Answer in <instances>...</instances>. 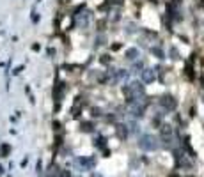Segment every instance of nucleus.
<instances>
[{
    "mask_svg": "<svg viewBox=\"0 0 204 177\" xmlns=\"http://www.w3.org/2000/svg\"><path fill=\"white\" fill-rule=\"evenodd\" d=\"M139 147L144 149V151H156V149L160 147V144H158V140H156L155 137L144 135V137L140 138V142H139Z\"/></svg>",
    "mask_w": 204,
    "mask_h": 177,
    "instance_id": "1",
    "label": "nucleus"
},
{
    "mask_svg": "<svg viewBox=\"0 0 204 177\" xmlns=\"http://www.w3.org/2000/svg\"><path fill=\"white\" fill-rule=\"evenodd\" d=\"M78 165H80V168H82L83 172H87V170H91V168L96 165V161H94V158H80V160H78Z\"/></svg>",
    "mask_w": 204,
    "mask_h": 177,
    "instance_id": "2",
    "label": "nucleus"
},
{
    "mask_svg": "<svg viewBox=\"0 0 204 177\" xmlns=\"http://www.w3.org/2000/svg\"><path fill=\"white\" fill-rule=\"evenodd\" d=\"M160 103H162V106H163L165 110H174V108H176V99L171 98V96H163Z\"/></svg>",
    "mask_w": 204,
    "mask_h": 177,
    "instance_id": "3",
    "label": "nucleus"
},
{
    "mask_svg": "<svg viewBox=\"0 0 204 177\" xmlns=\"http://www.w3.org/2000/svg\"><path fill=\"white\" fill-rule=\"evenodd\" d=\"M142 78H144V82H153L155 80V73L151 69H144L142 71Z\"/></svg>",
    "mask_w": 204,
    "mask_h": 177,
    "instance_id": "4",
    "label": "nucleus"
},
{
    "mask_svg": "<svg viewBox=\"0 0 204 177\" xmlns=\"http://www.w3.org/2000/svg\"><path fill=\"white\" fill-rule=\"evenodd\" d=\"M137 57H139V50H137V48H130V50L126 51V59H128V60H135Z\"/></svg>",
    "mask_w": 204,
    "mask_h": 177,
    "instance_id": "5",
    "label": "nucleus"
},
{
    "mask_svg": "<svg viewBox=\"0 0 204 177\" xmlns=\"http://www.w3.org/2000/svg\"><path fill=\"white\" fill-rule=\"evenodd\" d=\"M162 135H163V138H165V137L169 138V137L172 135V128H171L169 124H163V126H162Z\"/></svg>",
    "mask_w": 204,
    "mask_h": 177,
    "instance_id": "6",
    "label": "nucleus"
},
{
    "mask_svg": "<svg viewBox=\"0 0 204 177\" xmlns=\"http://www.w3.org/2000/svg\"><path fill=\"white\" fill-rule=\"evenodd\" d=\"M117 135H119L121 138H126V137H128V129H126V126H117Z\"/></svg>",
    "mask_w": 204,
    "mask_h": 177,
    "instance_id": "7",
    "label": "nucleus"
},
{
    "mask_svg": "<svg viewBox=\"0 0 204 177\" xmlns=\"http://www.w3.org/2000/svg\"><path fill=\"white\" fill-rule=\"evenodd\" d=\"M151 53H155L158 59H165V53H163L160 48H156V46H153V48H151Z\"/></svg>",
    "mask_w": 204,
    "mask_h": 177,
    "instance_id": "8",
    "label": "nucleus"
},
{
    "mask_svg": "<svg viewBox=\"0 0 204 177\" xmlns=\"http://www.w3.org/2000/svg\"><path fill=\"white\" fill-rule=\"evenodd\" d=\"M82 131L91 133V131H92V124H91V122H83V124H82Z\"/></svg>",
    "mask_w": 204,
    "mask_h": 177,
    "instance_id": "9",
    "label": "nucleus"
},
{
    "mask_svg": "<svg viewBox=\"0 0 204 177\" xmlns=\"http://www.w3.org/2000/svg\"><path fill=\"white\" fill-rule=\"evenodd\" d=\"M96 147H99V149L105 147V138H103V137H99V138L96 140Z\"/></svg>",
    "mask_w": 204,
    "mask_h": 177,
    "instance_id": "10",
    "label": "nucleus"
},
{
    "mask_svg": "<svg viewBox=\"0 0 204 177\" xmlns=\"http://www.w3.org/2000/svg\"><path fill=\"white\" fill-rule=\"evenodd\" d=\"M101 115V110L99 108H92V117H99Z\"/></svg>",
    "mask_w": 204,
    "mask_h": 177,
    "instance_id": "11",
    "label": "nucleus"
},
{
    "mask_svg": "<svg viewBox=\"0 0 204 177\" xmlns=\"http://www.w3.org/2000/svg\"><path fill=\"white\" fill-rule=\"evenodd\" d=\"M59 177H71V172H69V170H62Z\"/></svg>",
    "mask_w": 204,
    "mask_h": 177,
    "instance_id": "12",
    "label": "nucleus"
},
{
    "mask_svg": "<svg viewBox=\"0 0 204 177\" xmlns=\"http://www.w3.org/2000/svg\"><path fill=\"white\" fill-rule=\"evenodd\" d=\"M169 177H179V174H171Z\"/></svg>",
    "mask_w": 204,
    "mask_h": 177,
    "instance_id": "13",
    "label": "nucleus"
}]
</instances>
